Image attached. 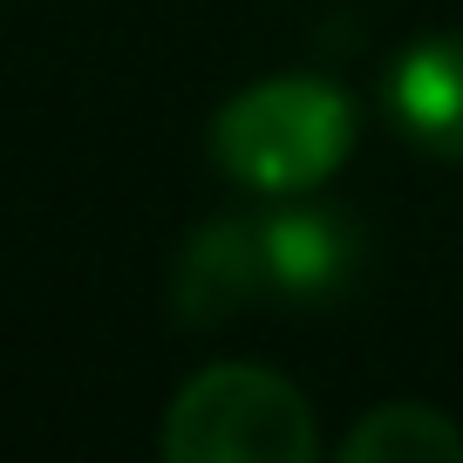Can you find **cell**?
<instances>
[{
  "instance_id": "cell-1",
  "label": "cell",
  "mask_w": 463,
  "mask_h": 463,
  "mask_svg": "<svg viewBox=\"0 0 463 463\" xmlns=\"http://www.w3.org/2000/svg\"><path fill=\"white\" fill-rule=\"evenodd\" d=\"M354 150V96L327 75H266L212 116V164L239 191L300 198Z\"/></svg>"
},
{
  "instance_id": "cell-2",
  "label": "cell",
  "mask_w": 463,
  "mask_h": 463,
  "mask_svg": "<svg viewBox=\"0 0 463 463\" xmlns=\"http://www.w3.org/2000/svg\"><path fill=\"white\" fill-rule=\"evenodd\" d=\"M320 449L314 409L273 368H204L177 389L164 416V457L171 463H307Z\"/></svg>"
},
{
  "instance_id": "cell-3",
  "label": "cell",
  "mask_w": 463,
  "mask_h": 463,
  "mask_svg": "<svg viewBox=\"0 0 463 463\" xmlns=\"http://www.w3.org/2000/svg\"><path fill=\"white\" fill-rule=\"evenodd\" d=\"M260 307H327L362 273V232L334 204H279L252 218Z\"/></svg>"
},
{
  "instance_id": "cell-4",
  "label": "cell",
  "mask_w": 463,
  "mask_h": 463,
  "mask_svg": "<svg viewBox=\"0 0 463 463\" xmlns=\"http://www.w3.org/2000/svg\"><path fill=\"white\" fill-rule=\"evenodd\" d=\"M389 123L430 157L463 164V34H422L389 69Z\"/></svg>"
},
{
  "instance_id": "cell-5",
  "label": "cell",
  "mask_w": 463,
  "mask_h": 463,
  "mask_svg": "<svg viewBox=\"0 0 463 463\" xmlns=\"http://www.w3.org/2000/svg\"><path fill=\"white\" fill-rule=\"evenodd\" d=\"M171 300L184 327H218V320L260 307V260H252V218H218L198 225L177 252Z\"/></svg>"
},
{
  "instance_id": "cell-6",
  "label": "cell",
  "mask_w": 463,
  "mask_h": 463,
  "mask_svg": "<svg viewBox=\"0 0 463 463\" xmlns=\"http://www.w3.org/2000/svg\"><path fill=\"white\" fill-rule=\"evenodd\" d=\"M463 430L430 402H382L341 443V463H457Z\"/></svg>"
}]
</instances>
